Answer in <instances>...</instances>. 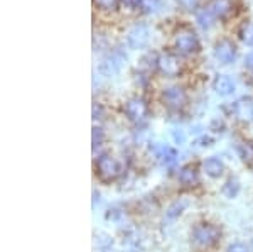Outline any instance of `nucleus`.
Returning <instances> with one entry per match:
<instances>
[{"mask_svg":"<svg viewBox=\"0 0 253 252\" xmlns=\"http://www.w3.org/2000/svg\"><path fill=\"white\" fill-rule=\"evenodd\" d=\"M179 3L187 10H194L199 5V0H179Z\"/></svg>","mask_w":253,"mask_h":252,"instance_id":"nucleus-26","label":"nucleus"},{"mask_svg":"<svg viewBox=\"0 0 253 252\" xmlns=\"http://www.w3.org/2000/svg\"><path fill=\"white\" fill-rule=\"evenodd\" d=\"M214 15L213 12H211L208 7H203V9H198L196 10V22H198V26L201 27V29H211V27L214 26Z\"/></svg>","mask_w":253,"mask_h":252,"instance_id":"nucleus-14","label":"nucleus"},{"mask_svg":"<svg viewBox=\"0 0 253 252\" xmlns=\"http://www.w3.org/2000/svg\"><path fill=\"white\" fill-rule=\"evenodd\" d=\"M122 63H124V56H122L120 52H113L108 58H105L103 64H101V70L107 73V75H113V73H117L120 70Z\"/></svg>","mask_w":253,"mask_h":252,"instance_id":"nucleus-15","label":"nucleus"},{"mask_svg":"<svg viewBox=\"0 0 253 252\" xmlns=\"http://www.w3.org/2000/svg\"><path fill=\"white\" fill-rule=\"evenodd\" d=\"M150 38V31L149 26L144 22H138L132 27L128 32H126V43L132 50H142V48L147 46Z\"/></svg>","mask_w":253,"mask_h":252,"instance_id":"nucleus-7","label":"nucleus"},{"mask_svg":"<svg viewBox=\"0 0 253 252\" xmlns=\"http://www.w3.org/2000/svg\"><path fill=\"white\" fill-rule=\"evenodd\" d=\"M120 2L126 7H140L144 0H120Z\"/></svg>","mask_w":253,"mask_h":252,"instance_id":"nucleus-27","label":"nucleus"},{"mask_svg":"<svg viewBox=\"0 0 253 252\" xmlns=\"http://www.w3.org/2000/svg\"><path fill=\"white\" fill-rule=\"evenodd\" d=\"M226 252H250V251H248V247L245 246V244L235 242V244H231V246L228 247Z\"/></svg>","mask_w":253,"mask_h":252,"instance_id":"nucleus-25","label":"nucleus"},{"mask_svg":"<svg viewBox=\"0 0 253 252\" xmlns=\"http://www.w3.org/2000/svg\"><path fill=\"white\" fill-rule=\"evenodd\" d=\"M118 2L120 0H95L96 7H100L103 10H115L118 7Z\"/></svg>","mask_w":253,"mask_h":252,"instance_id":"nucleus-23","label":"nucleus"},{"mask_svg":"<svg viewBox=\"0 0 253 252\" xmlns=\"http://www.w3.org/2000/svg\"><path fill=\"white\" fill-rule=\"evenodd\" d=\"M105 141V131L103 127H100V125H95L91 131V142H93V149L100 148L101 144H103Z\"/></svg>","mask_w":253,"mask_h":252,"instance_id":"nucleus-20","label":"nucleus"},{"mask_svg":"<svg viewBox=\"0 0 253 252\" xmlns=\"http://www.w3.org/2000/svg\"><path fill=\"white\" fill-rule=\"evenodd\" d=\"M238 50L230 39H219L213 48V56L219 64H231L236 59Z\"/></svg>","mask_w":253,"mask_h":252,"instance_id":"nucleus-5","label":"nucleus"},{"mask_svg":"<svg viewBox=\"0 0 253 252\" xmlns=\"http://www.w3.org/2000/svg\"><path fill=\"white\" fill-rule=\"evenodd\" d=\"M140 7L145 14H154V12L161 9V0H144Z\"/></svg>","mask_w":253,"mask_h":252,"instance_id":"nucleus-21","label":"nucleus"},{"mask_svg":"<svg viewBox=\"0 0 253 252\" xmlns=\"http://www.w3.org/2000/svg\"><path fill=\"white\" fill-rule=\"evenodd\" d=\"M240 190H242V185H240L238 178H230V180L223 185L221 193L226 198H236V197H238V193H240Z\"/></svg>","mask_w":253,"mask_h":252,"instance_id":"nucleus-16","label":"nucleus"},{"mask_svg":"<svg viewBox=\"0 0 253 252\" xmlns=\"http://www.w3.org/2000/svg\"><path fill=\"white\" fill-rule=\"evenodd\" d=\"M157 70L167 78H175V76L181 75L182 64L177 56L172 54V52H162V54H159Z\"/></svg>","mask_w":253,"mask_h":252,"instance_id":"nucleus-6","label":"nucleus"},{"mask_svg":"<svg viewBox=\"0 0 253 252\" xmlns=\"http://www.w3.org/2000/svg\"><path fill=\"white\" fill-rule=\"evenodd\" d=\"M231 110H233L238 120L247 122V124L253 122V100L248 99V97H242L240 100H236L231 105Z\"/></svg>","mask_w":253,"mask_h":252,"instance_id":"nucleus-9","label":"nucleus"},{"mask_svg":"<svg viewBox=\"0 0 253 252\" xmlns=\"http://www.w3.org/2000/svg\"><path fill=\"white\" fill-rule=\"evenodd\" d=\"M240 39H242L243 44L247 46H253V24L252 22H245L242 26V29L238 32Z\"/></svg>","mask_w":253,"mask_h":252,"instance_id":"nucleus-18","label":"nucleus"},{"mask_svg":"<svg viewBox=\"0 0 253 252\" xmlns=\"http://www.w3.org/2000/svg\"><path fill=\"white\" fill-rule=\"evenodd\" d=\"M203 171H205L210 178L216 180V178H221L223 176L224 164H223V161L219 159V157L211 156V157H208V159L203 161Z\"/></svg>","mask_w":253,"mask_h":252,"instance_id":"nucleus-10","label":"nucleus"},{"mask_svg":"<svg viewBox=\"0 0 253 252\" xmlns=\"http://www.w3.org/2000/svg\"><path fill=\"white\" fill-rule=\"evenodd\" d=\"M252 249H253V241H252Z\"/></svg>","mask_w":253,"mask_h":252,"instance_id":"nucleus-30","label":"nucleus"},{"mask_svg":"<svg viewBox=\"0 0 253 252\" xmlns=\"http://www.w3.org/2000/svg\"><path fill=\"white\" fill-rule=\"evenodd\" d=\"M213 90L218 93L219 97H230L235 92V83L230 76L218 75L213 81Z\"/></svg>","mask_w":253,"mask_h":252,"instance_id":"nucleus-12","label":"nucleus"},{"mask_svg":"<svg viewBox=\"0 0 253 252\" xmlns=\"http://www.w3.org/2000/svg\"><path fill=\"white\" fill-rule=\"evenodd\" d=\"M162 99H164L166 105L170 110H179V108H182L186 105L187 95L182 87H169L162 93Z\"/></svg>","mask_w":253,"mask_h":252,"instance_id":"nucleus-8","label":"nucleus"},{"mask_svg":"<svg viewBox=\"0 0 253 252\" xmlns=\"http://www.w3.org/2000/svg\"><path fill=\"white\" fill-rule=\"evenodd\" d=\"M172 48H174L175 54H179V56H193L199 51L201 43H199V38L194 31L181 29L175 32Z\"/></svg>","mask_w":253,"mask_h":252,"instance_id":"nucleus-1","label":"nucleus"},{"mask_svg":"<svg viewBox=\"0 0 253 252\" xmlns=\"http://www.w3.org/2000/svg\"><path fill=\"white\" fill-rule=\"evenodd\" d=\"M221 237V230L213 223H203V225L196 227L193 232V241L199 247H211Z\"/></svg>","mask_w":253,"mask_h":252,"instance_id":"nucleus-2","label":"nucleus"},{"mask_svg":"<svg viewBox=\"0 0 253 252\" xmlns=\"http://www.w3.org/2000/svg\"><path fill=\"white\" fill-rule=\"evenodd\" d=\"M157 63H159V56L154 54V52H147L144 58L140 59V66L149 73L157 70Z\"/></svg>","mask_w":253,"mask_h":252,"instance_id":"nucleus-19","label":"nucleus"},{"mask_svg":"<svg viewBox=\"0 0 253 252\" xmlns=\"http://www.w3.org/2000/svg\"><path fill=\"white\" fill-rule=\"evenodd\" d=\"M184 206H186V202H174L172 205H170V208L167 210V217L169 218H175L177 215H181V212L184 210Z\"/></svg>","mask_w":253,"mask_h":252,"instance_id":"nucleus-22","label":"nucleus"},{"mask_svg":"<svg viewBox=\"0 0 253 252\" xmlns=\"http://www.w3.org/2000/svg\"><path fill=\"white\" fill-rule=\"evenodd\" d=\"M238 154L242 157L243 162L247 164H253V142L245 141L242 144H238Z\"/></svg>","mask_w":253,"mask_h":252,"instance_id":"nucleus-17","label":"nucleus"},{"mask_svg":"<svg viewBox=\"0 0 253 252\" xmlns=\"http://www.w3.org/2000/svg\"><path fill=\"white\" fill-rule=\"evenodd\" d=\"M125 115L130 122L137 125L145 124L147 119H149V108H147V103L138 97H133L125 103Z\"/></svg>","mask_w":253,"mask_h":252,"instance_id":"nucleus-3","label":"nucleus"},{"mask_svg":"<svg viewBox=\"0 0 253 252\" xmlns=\"http://www.w3.org/2000/svg\"><path fill=\"white\" fill-rule=\"evenodd\" d=\"M179 181L184 186H196L199 181V173L193 164L182 166L181 171H179Z\"/></svg>","mask_w":253,"mask_h":252,"instance_id":"nucleus-13","label":"nucleus"},{"mask_svg":"<svg viewBox=\"0 0 253 252\" xmlns=\"http://www.w3.org/2000/svg\"><path fill=\"white\" fill-rule=\"evenodd\" d=\"M93 119L95 120H103L105 119V110L100 103H95L93 105Z\"/></svg>","mask_w":253,"mask_h":252,"instance_id":"nucleus-24","label":"nucleus"},{"mask_svg":"<svg viewBox=\"0 0 253 252\" xmlns=\"http://www.w3.org/2000/svg\"><path fill=\"white\" fill-rule=\"evenodd\" d=\"M250 81H252V83H253V70H252V76H250Z\"/></svg>","mask_w":253,"mask_h":252,"instance_id":"nucleus-29","label":"nucleus"},{"mask_svg":"<svg viewBox=\"0 0 253 252\" xmlns=\"http://www.w3.org/2000/svg\"><path fill=\"white\" fill-rule=\"evenodd\" d=\"M96 171H98V176L103 181H113L120 176L122 169L115 157L110 156V154H103V156H100V159L96 161Z\"/></svg>","mask_w":253,"mask_h":252,"instance_id":"nucleus-4","label":"nucleus"},{"mask_svg":"<svg viewBox=\"0 0 253 252\" xmlns=\"http://www.w3.org/2000/svg\"><path fill=\"white\" fill-rule=\"evenodd\" d=\"M208 9L213 12L216 19H226L233 12V2L231 0H211Z\"/></svg>","mask_w":253,"mask_h":252,"instance_id":"nucleus-11","label":"nucleus"},{"mask_svg":"<svg viewBox=\"0 0 253 252\" xmlns=\"http://www.w3.org/2000/svg\"><path fill=\"white\" fill-rule=\"evenodd\" d=\"M245 66H247L248 70H253V50L245 56Z\"/></svg>","mask_w":253,"mask_h":252,"instance_id":"nucleus-28","label":"nucleus"}]
</instances>
